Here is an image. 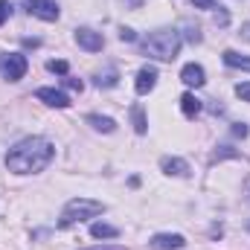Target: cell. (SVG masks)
<instances>
[{
  "mask_svg": "<svg viewBox=\"0 0 250 250\" xmlns=\"http://www.w3.org/2000/svg\"><path fill=\"white\" fill-rule=\"evenodd\" d=\"M105 212V204L99 201H90V198H73L67 201V207L62 209V218H59V227H73L79 221H87V218H96Z\"/></svg>",
  "mask_w": 250,
  "mask_h": 250,
  "instance_id": "3",
  "label": "cell"
},
{
  "mask_svg": "<svg viewBox=\"0 0 250 250\" xmlns=\"http://www.w3.org/2000/svg\"><path fill=\"white\" fill-rule=\"evenodd\" d=\"M76 44H79L82 50H87V53H99V50L105 47V38H102L99 32L82 26V29H76Z\"/></svg>",
  "mask_w": 250,
  "mask_h": 250,
  "instance_id": "6",
  "label": "cell"
},
{
  "mask_svg": "<svg viewBox=\"0 0 250 250\" xmlns=\"http://www.w3.org/2000/svg\"><path fill=\"white\" fill-rule=\"evenodd\" d=\"M53 157H56V148H53L50 140H44V137H26V140H21L18 146L9 148L6 166L15 175H35V172H44L53 163Z\"/></svg>",
  "mask_w": 250,
  "mask_h": 250,
  "instance_id": "1",
  "label": "cell"
},
{
  "mask_svg": "<svg viewBox=\"0 0 250 250\" xmlns=\"http://www.w3.org/2000/svg\"><path fill=\"white\" fill-rule=\"evenodd\" d=\"M181 111L187 114L189 120L198 117V114H201V99H195L192 93H184V96H181Z\"/></svg>",
  "mask_w": 250,
  "mask_h": 250,
  "instance_id": "13",
  "label": "cell"
},
{
  "mask_svg": "<svg viewBox=\"0 0 250 250\" xmlns=\"http://www.w3.org/2000/svg\"><path fill=\"white\" fill-rule=\"evenodd\" d=\"M154 84H157V70H154V67H143V70L137 73L134 90H137L140 96H146L148 90H154Z\"/></svg>",
  "mask_w": 250,
  "mask_h": 250,
  "instance_id": "9",
  "label": "cell"
},
{
  "mask_svg": "<svg viewBox=\"0 0 250 250\" xmlns=\"http://www.w3.org/2000/svg\"><path fill=\"white\" fill-rule=\"evenodd\" d=\"M64 84H67V87H73V90H82V87H84V84H82V82H79V79H67V82H64Z\"/></svg>",
  "mask_w": 250,
  "mask_h": 250,
  "instance_id": "25",
  "label": "cell"
},
{
  "mask_svg": "<svg viewBox=\"0 0 250 250\" xmlns=\"http://www.w3.org/2000/svg\"><path fill=\"white\" fill-rule=\"evenodd\" d=\"M120 38H123V41H137L134 29H128V26H123V29H120Z\"/></svg>",
  "mask_w": 250,
  "mask_h": 250,
  "instance_id": "23",
  "label": "cell"
},
{
  "mask_svg": "<svg viewBox=\"0 0 250 250\" xmlns=\"http://www.w3.org/2000/svg\"><path fill=\"white\" fill-rule=\"evenodd\" d=\"M233 134H236V137H248V125H245V123H239L236 128H233Z\"/></svg>",
  "mask_w": 250,
  "mask_h": 250,
  "instance_id": "24",
  "label": "cell"
},
{
  "mask_svg": "<svg viewBox=\"0 0 250 250\" xmlns=\"http://www.w3.org/2000/svg\"><path fill=\"white\" fill-rule=\"evenodd\" d=\"M90 250H123V248H114V245H108V248H102V245H99V248H90Z\"/></svg>",
  "mask_w": 250,
  "mask_h": 250,
  "instance_id": "27",
  "label": "cell"
},
{
  "mask_svg": "<svg viewBox=\"0 0 250 250\" xmlns=\"http://www.w3.org/2000/svg\"><path fill=\"white\" fill-rule=\"evenodd\" d=\"M26 59L21 53H9V56H0V76L9 79V82H18L26 76Z\"/></svg>",
  "mask_w": 250,
  "mask_h": 250,
  "instance_id": "4",
  "label": "cell"
},
{
  "mask_svg": "<svg viewBox=\"0 0 250 250\" xmlns=\"http://www.w3.org/2000/svg\"><path fill=\"white\" fill-rule=\"evenodd\" d=\"M148 245L154 250H181V248H187V239L181 233H157V236H151Z\"/></svg>",
  "mask_w": 250,
  "mask_h": 250,
  "instance_id": "7",
  "label": "cell"
},
{
  "mask_svg": "<svg viewBox=\"0 0 250 250\" xmlns=\"http://www.w3.org/2000/svg\"><path fill=\"white\" fill-rule=\"evenodd\" d=\"M26 12L41 21H59V3L56 0H26Z\"/></svg>",
  "mask_w": 250,
  "mask_h": 250,
  "instance_id": "5",
  "label": "cell"
},
{
  "mask_svg": "<svg viewBox=\"0 0 250 250\" xmlns=\"http://www.w3.org/2000/svg\"><path fill=\"white\" fill-rule=\"evenodd\" d=\"M181 50V32L178 29H157L143 41V53L160 62H172Z\"/></svg>",
  "mask_w": 250,
  "mask_h": 250,
  "instance_id": "2",
  "label": "cell"
},
{
  "mask_svg": "<svg viewBox=\"0 0 250 250\" xmlns=\"http://www.w3.org/2000/svg\"><path fill=\"white\" fill-rule=\"evenodd\" d=\"M96 84H99V87H114V84H117V70H108L105 76H99Z\"/></svg>",
  "mask_w": 250,
  "mask_h": 250,
  "instance_id": "17",
  "label": "cell"
},
{
  "mask_svg": "<svg viewBox=\"0 0 250 250\" xmlns=\"http://www.w3.org/2000/svg\"><path fill=\"white\" fill-rule=\"evenodd\" d=\"M35 96H38L44 105H50V108H70V96H67L64 90H56V87H41Z\"/></svg>",
  "mask_w": 250,
  "mask_h": 250,
  "instance_id": "8",
  "label": "cell"
},
{
  "mask_svg": "<svg viewBox=\"0 0 250 250\" xmlns=\"http://www.w3.org/2000/svg\"><path fill=\"white\" fill-rule=\"evenodd\" d=\"M50 73H67V62H47Z\"/></svg>",
  "mask_w": 250,
  "mask_h": 250,
  "instance_id": "20",
  "label": "cell"
},
{
  "mask_svg": "<svg viewBox=\"0 0 250 250\" xmlns=\"http://www.w3.org/2000/svg\"><path fill=\"white\" fill-rule=\"evenodd\" d=\"M187 38L192 41V44H198V41H201V32H198V26H189V29H187Z\"/></svg>",
  "mask_w": 250,
  "mask_h": 250,
  "instance_id": "22",
  "label": "cell"
},
{
  "mask_svg": "<svg viewBox=\"0 0 250 250\" xmlns=\"http://www.w3.org/2000/svg\"><path fill=\"white\" fill-rule=\"evenodd\" d=\"M181 82H184L187 87H204V82H207L204 67H201V64H184V70H181Z\"/></svg>",
  "mask_w": 250,
  "mask_h": 250,
  "instance_id": "10",
  "label": "cell"
},
{
  "mask_svg": "<svg viewBox=\"0 0 250 250\" xmlns=\"http://www.w3.org/2000/svg\"><path fill=\"white\" fill-rule=\"evenodd\" d=\"M242 35H245V38H248V41H250V21H248V23H245V26H242Z\"/></svg>",
  "mask_w": 250,
  "mask_h": 250,
  "instance_id": "26",
  "label": "cell"
},
{
  "mask_svg": "<svg viewBox=\"0 0 250 250\" xmlns=\"http://www.w3.org/2000/svg\"><path fill=\"white\" fill-rule=\"evenodd\" d=\"M236 96H239V99H245V102H250V84H248V82L236 84Z\"/></svg>",
  "mask_w": 250,
  "mask_h": 250,
  "instance_id": "18",
  "label": "cell"
},
{
  "mask_svg": "<svg viewBox=\"0 0 250 250\" xmlns=\"http://www.w3.org/2000/svg\"><path fill=\"white\" fill-rule=\"evenodd\" d=\"M224 64L227 67H236V70H250V59L242 56V53H236V50H227L224 53Z\"/></svg>",
  "mask_w": 250,
  "mask_h": 250,
  "instance_id": "12",
  "label": "cell"
},
{
  "mask_svg": "<svg viewBox=\"0 0 250 250\" xmlns=\"http://www.w3.org/2000/svg\"><path fill=\"white\" fill-rule=\"evenodd\" d=\"M160 169L166 172V175H189V163L187 160H181V157H163L160 160Z\"/></svg>",
  "mask_w": 250,
  "mask_h": 250,
  "instance_id": "11",
  "label": "cell"
},
{
  "mask_svg": "<svg viewBox=\"0 0 250 250\" xmlns=\"http://www.w3.org/2000/svg\"><path fill=\"white\" fill-rule=\"evenodd\" d=\"M131 120H134V131H137V134H146V131H148L146 114H143V108H140V105H134V108H131Z\"/></svg>",
  "mask_w": 250,
  "mask_h": 250,
  "instance_id": "16",
  "label": "cell"
},
{
  "mask_svg": "<svg viewBox=\"0 0 250 250\" xmlns=\"http://www.w3.org/2000/svg\"><path fill=\"white\" fill-rule=\"evenodd\" d=\"M9 15H12V3H9V0H0V23H3Z\"/></svg>",
  "mask_w": 250,
  "mask_h": 250,
  "instance_id": "21",
  "label": "cell"
},
{
  "mask_svg": "<svg viewBox=\"0 0 250 250\" xmlns=\"http://www.w3.org/2000/svg\"><path fill=\"white\" fill-rule=\"evenodd\" d=\"M87 123L93 125L96 131H105V134H111V131H117V123H114L111 117H99V114H87Z\"/></svg>",
  "mask_w": 250,
  "mask_h": 250,
  "instance_id": "14",
  "label": "cell"
},
{
  "mask_svg": "<svg viewBox=\"0 0 250 250\" xmlns=\"http://www.w3.org/2000/svg\"><path fill=\"white\" fill-rule=\"evenodd\" d=\"M90 236H93V239H117V236H120V230H117V227H111V224L96 221V224L90 227Z\"/></svg>",
  "mask_w": 250,
  "mask_h": 250,
  "instance_id": "15",
  "label": "cell"
},
{
  "mask_svg": "<svg viewBox=\"0 0 250 250\" xmlns=\"http://www.w3.org/2000/svg\"><path fill=\"white\" fill-rule=\"evenodd\" d=\"M195 9H215L218 6V0H189Z\"/></svg>",
  "mask_w": 250,
  "mask_h": 250,
  "instance_id": "19",
  "label": "cell"
}]
</instances>
